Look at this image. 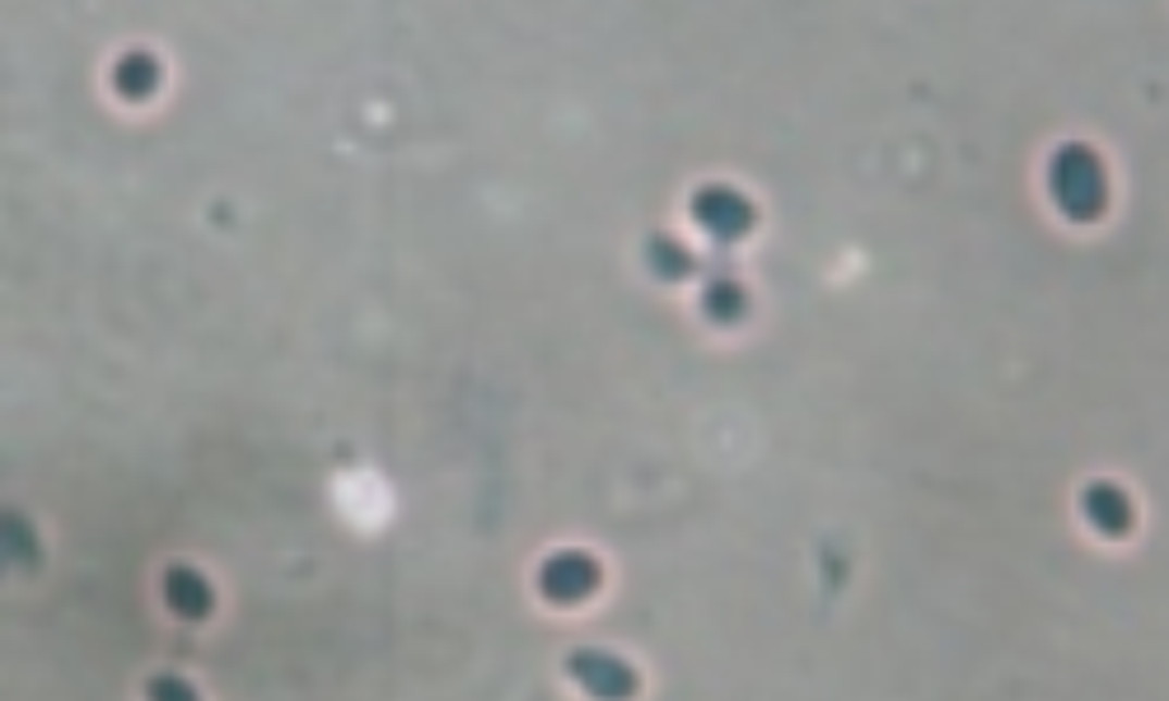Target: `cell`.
<instances>
[{"mask_svg": "<svg viewBox=\"0 0 1169 701\" xmlns=\"http://www.w3.org/2000/svg\"><path fill=\"white\" fill-rule=\"evenodd\" d=\"M169 580H174V585H169V603H174L178 613H201V608L211 603L207 585H201L192 571H174V575H169Z\"/></svg>", "mask_w": 1169, "mask_h": 701, "instance_id": "7a4b0ae2", "label": "cell"}, {"mask_svg": "<svg viewBox=\"0 0 1169 701\" xmlns=\"http://www.w3.org/2000/svg\"><path fill=\"white\" fill-rule=\"evenodd\" d=\"M595 580H599V571L589 566V556H581V552H561V556H552L548 561V571H543V589H548L552 599H585L589 589H595Z\"/></svg>", "mask_w": 1169, "mask_h": 701, "instance_id": "6da1fadb", "label": "cell"}, {"mask_svg": "<svg viewBox=\"0 0 1169 701\" xmlns=\"http://www.w3.org/2000/svg\"><path fill=\"white\" fill-rule=\"evenodd\" d=\"M150 697L154 701H192V688H183V683H174V678H160L150 688Z\"/></svg>", "mask_w": 1169, "mask_h": 701, "instance_id": "3957f363", "label": "cell"}]
</instances>
